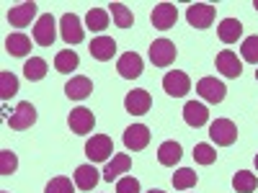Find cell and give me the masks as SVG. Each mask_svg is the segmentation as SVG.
Returning <instances> with one entry per match:
<instances>
[{
  "label": "cell",
  "mask_w": 258,
  "mask_h": 193,
  "mask_svg": "<svg viewBox=\"0 0 258 193\" xmlns=\"http://www.w3.org/2000/svg\"><path fill=\"white\" fill-rule=\"evenodd\" d=\"M111 152H114V142L106 134H93V139L85 142V155H88V160L93 165L96 162H109Z\"/></svg>",
  "instance_id": "6da1fadb"
},
{
  "label": "cell",
  "mask_w": 258,
  "mask_h": 193,
  "mask_svg": "<svg viewBox=\"0 0 258 193\" xmlns=\"http://www.w3.org/2000/svg\"><path fill=\"white\" fill-rule=\"evenodd\" d=\"M176 44L170 39H155L153 44H150V62L155 64V67H168V64L176 62Z\"/></svg>",
  "instance_id": "7a4b0ae2"
},
{
  "label": "cell",
  "mask_w": 258,
  "mask_h": 193,
  "mask_svg": "<svg viewBox=\"0 0 258 193\" xmlns=\"http://www.w3.org/2000/svg\"><path fill=\"white\" fill-rule=\"evenodd\" d=\"M209 137L217 147H230V144H235V139H238V126H235L230 119H217L209 126Z\"/></svg>",
  "instance_id": "3957f363"
},
{
  "label": "cell",
  "mask_w": 258,
  "mask_h": 193,
  "mask_svg": "<svg viewBox=\"0 0 258 193\" xmlns=\"http://www.w3.org/2000/svg\"><path fill=\"white\" fill-rule=\"evenodd\" d=\"M54 16L52 13H44L36 18V26H34V41L39 47H52L54 39H57V31H54Z\"/></svg>",
  "instance_id": "277c9868"
},
{
  "label": "cell",
  "mask_w": 258,
  "mask_h": 193,
  "mask_svg": "<svg viewBox=\"0 0 258 193\" xmlns=\"http://www.w3.org/2000/svg\"><path fill=\"white\" fill-rule=\"evenodd\" d=\"M163 90H165L168 95H173V98H183V95L191 90V80H188V75L181 72V70H170V72H165V77H163Z\"/></svg>",
  "instance_id": "5b68a950"
},
{
  "label": "cell",
  "mask_w": 258,
  "mask_h": 193,
  "mask_svg": "<svg viewBox=\"0 0 258 193\" xmlns=\"http://www.w3.org/2000/svg\"><path fill=\"white\" fill-rule=\"evenodd\" d=\"M59 34H62V39H64V44H80L83 41V36H85V29H83V24H80V18L75 16V13H64L62 18H59Z\"/></svg>",
  "instance_id": "8992f818"
},
{
  "label": "cell",
  "mask_w": 258,
  "mask_h": 193,
  "mask_svg": "<svg viewBox=\"0 0 258 193\" xmlns=\"http://www.w3.org/2000/svg\"><path fill=\"white\" fill-rule=\"evenodd\" d=\"M150 21H153V26L160 29V31H168V29H173L176 26V21H178V11L173 3H160L153 8V13H150Z\"/></svg>",
  "instance_id": "52a82bcc"
},
{
  "label": "cell",
  "mask_w": 258,
  "mask_h": 193,
  "mask_svg": "<svg viewBox=\"0 0 258 193\" xmlns=\"http://www.w3.org/2000/svg\"><path fill=\"white\" fill-rule=\"evenodd\" d=\"M186 21L194 29H209L212 21H214V6H209V3H194V6H188Z\"/></svg>",
  "instance_id": "ba28073f"
},
{
  "label": "cell",
  "mask_w": 258,
  "mask_h": 193,
  "mask_svg": "<svg viewBox=\"0 0 258 193\" xmlns=\"http://www.w3.org/2000/svg\"><path fill=\"white\" fill-rule=\"evenodd\" d=\"M214 64H217V70L225 75V77H232L238 80L243 75V62L238 59V54H235L232 49H222L217 54V59H214Z\"/></svg>",
  "instance_id": "9c48e42d"
},
{
  "label": "cell",
  "mask_w": 258,
  "mask_h": 193,
  "mask_svg": "<svg viewBox=\"0 0 258 193\" xmlns=\"http://www.w3.org/2000/svg\"><path fill=\"white\" fill-rule=\"evenodd\" d=\"M197 93H199L204 101H209V103H222L227 88H225V82H220L217 77H202V80L197 82Z\"/></svg>",
  "instance_id": "30bf717a"
},
{
  "label": "cell",
  "mask_w": 258,
  "mask_h": 193,
  "mask_svg": "<svg viewBox=\"0 0 258 193\" xmlns=\"http://www.w3.org/2000/svg\"><path fill=\"white\" fill-rule=\"evenodd\" d=\"M68 124L75 134H88L93 132V126H96V116L91 109H85V106H80V109H73L70 116H68Z\"/></svg>",
  "instance_id": "8fae6325"
},
{
  "label": "cell",
  "mask_w": 258,
  "mask_h": 193,
  "mask_svg": "<svg viewBox=\"0 0 258 193\" xmlns=\"http://www.w3.org/2000/svg\"><path fill=\"white\" fill-rule=\"evenodd\" d=\"M34 121H36V109H34V106H31L29 101H21V103L16 106L13 116L8 119V126H11V129H16V132H21V129L34 126Z\"/></svg>",
  "instance_id": "7c38bea8"
},
{
  "label": "cell",
  "mask_w": 258,
  "mask_h": 193,
  "mask_svg": "<svg viewBox=\"0 0 258 193\" xmlns=\"http://www.w3.org/2000/svg\"><path fill=\"white\" fill-rule=\"evenodd\" d=\"M116 70H119V75H121L124 80H135V77H140L142 70H145L142 57H140L137 52H126V54H121L119 62H116Z\"/></svg>",
  "instance_id": "4fadbf2b"
},
{
  "label": "cell",
  "mask_w": 258,
  "mask_h": 193,
  "mask_svg": "<svg viewBox=\"0 0 258 193\" xmlns=\"http://www.w3.org/2000/svg\"><path fill=\"white\" fill-rule=\"evenodd\" d=\"M124 147L126 149H132V152H140V149H145L150 144V129L145 124H135V126H129L126 132H124Z\"/></svg>",
  "instance_id": "5bb4252c"
},
{
  "label": "cell",
  "mask_w": 258,
  "mask_h": 193,
  "mask_svg": "<svg viewBox=\"0 0 258 193\" xmlns=\"http://www.w3.org/2000/svg\"><path fill=\"white\" fill-rule=\"evenodd\" d=\"M150 106H153V98H150L147 90H129L126 98H124V109H126V114H132V116L147 114Z\"/></svg>",
  "instance_id": "9a60e30c"
},
{
  "label": "cell",
  "mask_w": 258,
  "mask_h": 193,
  "mask_svg": "<svg viewBox=\"0 0 258 193\" xmlns=\"http://www.w3.org/2000/svg\"><path fill=\"white\" fill-rule=\"evenodd\" d=\"M116 54V41L111 36H96L91 41V57L98 62H109Z\"/></svg>",
  "instance_id": "2e32d148"
},
{
  "label": "cell",
  "mask_w": 258,
  "mask_h": 193,
  "mask_svg": "<svg viewBox=\"0 0 258 193\" xmlns=\"http://www.w3.org/2000/svg\"><path fill=\"white\" fill-rule=\"evenodd\" d=\"M183 121H186L188 126H194V129H199V126H204V124L209 121V109H207L204 103L188 101V103L183 106Z\"/></svg>",
  "instance_id": "e0dca14e"
},
{
  "label": "cell",
  "mask_w": 258,
  "mask_h": 193,
  "mask_svg": "<svg viewBox=\"0 0 258 193\" xmlns=\"http://www.w3.org/2000/svg\"><path fill=\"white\" fill-rule=\"evenodd\" d=\"M34 16H36V3H34V0H31V3H21V6L8 11V21H11V26H16V29L29 26L34 21Z\"/></svg>",
  "instance_id": "ac0fdd59"
},
{
  "label": "cell",
  "mask_w": 258,
  "mask_h": 193,
  "mask_svg": "<svg viewBox=\"0 0 258 193\" xmlns=\"http://www.w3.org/2000/svg\"><path fill=\"white\" fill-rule=\"evenodd\" d=\"M93 90V82L85 77V75H75L68 85H64V93H68L70 101H85Z\"/></svg>",
  "instance_id": "d6986e66"
},
{
  "label": "cell",
  "mask_w": 258,
  "mask_h": 193,
  "mask_svg": "<svg viewBox=\"0 0 258 193\" xmlns=\"http://www.w3.org/2000/svg\"><path fill=\"white\" fill-rule=\"evenodd\" d=\"M129 167H132V157L129 155H114V160H109L103 167V180L114 183V178H119L121 173H129Z\"/></svg>",
  "instance_id": "ffe728a7"
},
{
  "label": "cell",
  "mask_w": 258,
  "mask_h": 193,
  "mask_svg": "<svg viewBox=\"0 0 258 193\" xmlns=\"http://www.w3.org/2000/svg\"><path fill=\"white\" fill-rule=\"evenodd\" d=\"M98 170H96V165L91 162V165H80L78 170H75V185L80 188V190H93L96 185H98Z\"/></svg>",
  "instance_id": "44dd1931"
},
{
  "label": "cell",
  "mask_w": 258,
  "mask_h": 193,
  "mask_svg": "<svg viewBox=\"0 0 258 193\" xmlns=\"http://www.w3.org/2000/svg\"><path fill=\"white\" fill-rule=\"evenodd\" d=\"M217 34H220V41H222V44H235V41L240 39V34H243V26H240L238 18H222Z\"/></svg>",
  "instance_id": "7402d4cb"
},
{
  "label": "cell",
  "mask_w": 258,
  "mask_h": 193,
  "mask_svg": "<svg viewBox=\"0 0 258 193\" xmlns=\"http://www.w3.org/2000/svg\"><path fill=\"white\" fill-rule=\"evenodd\" d=\"M181 144L178 142H163L160 149H158V162L165 165V167H176L178 160H181Z\"/></svg>",
  "instance_id": "603a6c76"
},
{
  "label": "cell",
  "mask_w": 258,
  "mask_h": 193,
  "mask_svg": "<svg viewBox=\"0 0 258 193\" xmlns=\"http://www.w3.org/2000/svg\"><path fill=\"white\" fill-rule=\"evenodd\" d=\"M6 49H8V54H13V57H26V54L31 52V39H29L26 34H11V36L6 39Z\"/></svg>",
  "instance_id": "cb8c5ba5"
},
{
  "label": "cell",
  "mask_w": 258,
  "mask_h": 193,
  "mask_svg": "<svg viewBox=\"0 0 258 193\" xmlns=\"http://www.w3.org/2000/svg\"><path fill=\"white\" fill-rule=\"evenodd\" d=\"M109 13L114 16V24H116L119 29H129V26L135 24L132 11H129L124 3H109Z\"/></svg>",
  "instance_id": "d4e9b609"
},
{
  "label": "cell",
  "mask_w": 258,
  "mask_h": 193,
  "mask_svg": "<svg viewBox=\"0 0 258 193\" xmlns=\"http://www.w3.org/2000/svg\"><path fill=\"white\" fill-rule=\"evenodd\" d=\"M24 75H26V80H31V82L44 80V77H47V62L41 59V57H31V59L24 64Z\"/></svg>",
  "instance_id": "484cf974"
},
{
  "label": "cell",
  "mask_w": 258,
  "mask_h": 193,
  "mask_svg": "<svg viewBox=\"0 0 258 193\" xmlns=\"http://www.w3.org/2000/svg\"><path fill=\"white\" fill-rule=\"evenodd\" d=\"M80 64V57L73 52V49H64V52H59L57 57H54V67H57V72H73L75 67Z\"/></svg>",
  "instance_id": "4316f807"
},
{
  "label": "cell",
  "mask_w": 258,
  "mask_h": 193,
  "mask_svg": "<svg viewBox=\"0 0 258 193\" xmlns=\"http://www.w3.org/2000/svg\"><path fill=\"white\" fill-rule=\"evenodd\" d=\"M255 185H258V178L253 173H248V170H240V173H235V178H232V188L238 193H253Z\"/></svg>",
  "instance_id": "83f0119b"
},
{
  "label": "cell",
  "mask_w": 258,
  "mask_h": 193,
  "mask_svg": "<svg viewBox=\"0 0 258 193\" xmlns=\"http://www.w3.org/2000/svg\"><path fill=\"white\" fill-rule=\"evenodd\" d=\"M85 26H88L91 31H103V29H109V13H106L103 8H91L88 16H85Z\"/></svg>",
  "instance_id": "f1b7e54d"
},
{
  "label": "cell",
  "mask_w": 258,
  "mask_h": 193,
  "mask_svg": "<svg viewBox=\"0 0 258 193\" xmlns=\"http://www.w3.org/2000/svg\"><path fill=\"white\" fill-rule=\"evenodd\" d=\"M197 180H199V175L194 173L191 167H181V170H176V175H173V185H176V190H188V188L197 185Z\"/></svg>",
  "instance_id": "f546056e"
},
{
  "label": "cell",
  "mask_w": 258,
  "mask_h": 193,
  "mask_svg": "<svg viewBox=\"0 0 258 193\" xmlns=\"http://www.w3.org/2000/svg\"><path fill=\"white\" fill-rule=\"evenodd\" d=\"M16 93H18V77L13 72H0V98L8 101Z\"/></svg>",
  "instance_id": "4dcf8cb0"
},
{
  "label": "cell",
  "mask_w": 258,
  "mask_h": 193,
  "mask_svg": "<svg viewBox=\"0 0 258 193\" xmlns=\"http://www.w3.org/2000/svg\"><path fill=\"white\" fill-rule=\"evenodd\" d=\"M194 160H197L199 165H212L214 160H217V152H214V147H212V144L202 142V144L194 147Z\"/></svg>",
  "instance_id": "1f68e13d"
},
{
  "label": "cell",
  "mask_w": 258,
  "mask_h": 193,
  "mask_svg": "<svg viewBox=\"0 0 258 193\" xmlns=\"http://www.w3.org/2000/svg\"><path fill=\"white\" fill-rule=\"evenodd\" d=\"M18 167V157L11 149H0V175H11Z\"/></svg>",
  "instance_id": "d6a6232c"
},
{
  "label": "cell",
  "mask_w": 258,
  "mask_h": 193,
  "mask_svg": "<svg viewBox=\"0 0 258 193\" xmlns=\"http://www.w3.org/2000/svg\"><path fill=\"white\" fill-rule=\"evenodd\" d=\"M240 54H243V59H245V62L258 64V36H248V39L243 41Z\"/></svg>",
  "instance_id": "836d02e7"
},
{
  "label": "cell",
  "mask_w": 258,
  "mask_h": 193,
  "mask_svg": "<svg viewBox=\"0 0 258 193\" xmlns=\"http://www.w3.org/2000/svg\"><path fill=\"white\" fill-rule=\"evenodd\" d=\"M44 193H73V180L70 178H52L47 183Z\"/></svg>",
  "instance_id": "e575fe53"
},
{
  "label": "cell",
  "mask_w": 258,
  "mask_h": 193,
  "mask_svg": "<svg viewBox=\"0 0 258 193\" xmlns=\"http://www.w3.org/2000/svg\"><path fill=\"white\" fill-rule=\"evenodd\" d=\"M116 193H140V180L132 175H124L116 180Z\"/></svg>",
  "instance_id": "d590c367"
},
{
  "label": "cell",
  "mask_w": 258,
  "mask_h": 193,
  "mask_svg": "<svg viewBox=\"0 0 258 193\" xmlns=\"http://www.w3.org/2000/svg\"><path fill=\"white\" fill-rule=\"evenodd\" d=\"M147 193H165V190H160V188H153V190H147Z\"/></svg>",
  "instance_id": "8d00e7d4"
},
{
  "label": "cell",
  "mask_w": 258,
  "mask_h": 193,
  "mask_svg": "<svg viewBox=\"0 0 258 193\" xmlns=\"http://www.w3.org/2000/svg\"><path fill=\"white\" fill-rule=\"evenodd\" d=\"M253 8H255V11H258V0H255V3H253Z\"/></svg>",
  "instance_id": "74e56055"
},
{
  "label": "cell",
  "mask_w": 258,
  "mask_h": 193,
  "mask_svg": "<svg viewBox=\"0 0 258 193\" xmlns=\"http://www.w3.org/2000/svg\"><path fill=\"white\" fill-rule=\"evenodd\" d=\"M255 167H258V155H255Z\"/></svg>",
  "instance_id": "f35d334b"
},
{
  "label": "cell",
  "mask_w": 258,
  "mask_h": 193,
  "mask_svg": "<svg viewBox=\"0 0 258 193\" xmlns=\"http://www.w3.org/2000/svg\"><path fill=\"white\" fill-rule=\"evenodd\" d=\"M255 80H258V70H255Z\"/></svg>",
  "instance_id": "ab89813d"
},
{
  "label": "cell",
  "mask_w": 258,
  "mask_h": 193,
  "mask_svg": "<svg viewBox=\"0 0 258 193\" xmlns=\"http://www.w3.org/2000/svg\"><path fill=\"white\" fill-rule=\"evenodd\" d=\"M0 193H8V190H0Z\"/></svg>",
  "instance_id": "60d3db41"
}]
</instances>
